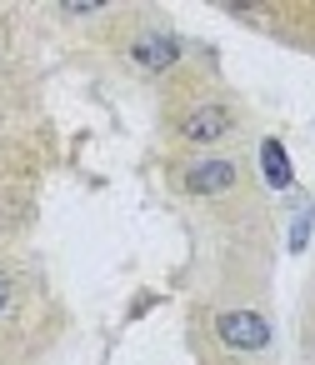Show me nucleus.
Returning <instances> with one entry per match:
<instances>
[{"mask_svg":"<svg viewBox=\"0 0 315 365\" xmlns=\"http://www.w3.org/2000/svg\"><path fill=\"white\" fill-rule=\"evenodd\" d=\"M260 165H265V180H270L275 190L290 185V160H285V145H280V140H260Z\"/></svg>","mask_w":315,"mask_h":365,"instance_id":"39448f33","label":"nucleus"},{"mask_svg":"<svg viewBox=\"0 0 315 365\" xmlns=\"http://www.w3.org/2000/svg\"><path fill=\"white\" fill-rule=\"evenodd\" d=\"M175 56H180V41H175L170 31H145V36H135V46H130V61H135L140 71H170Z\"/></svg>","mask_w":315,"mask_h":365,"instance_id":"7ed1b4c3","label":"nucleus"},{"mask_svg":"<svg viewBox=\"0 0 315 365\" xmlns=\"http://www.w3.org/2000/svg\"><path fill=\"white\" fill-rule=\"evenodd\" d=\"M230 185H240V170L230 160H200L185 170V190L190 195H225Z\"/></svg>","mask_w":315,"mask_h":365,"instance_id":"20e7f679","label":"nucleus"},{"mask_svg":"<svg viewBox=\"0 0 315 365\" xmlns=\"http://www.w3.org/2000/svg\"><path fill=\"white\" fill-rule=\"evenodd\" d=\"M225 130H230V110H225V106L200 101V106H190V110L180 115V135L195 140V145H210V140H220Z\"/></svg>","mask_w":315,"mask_h":365,"instance_id":"f03ea898","label":"nucleus"},{"mask_svg":"<svg viewBox=\"0 0 315 365\" xmlns=\"http://www.w3.org/2000/svg\"><path fill=\"white\" fill-rule=\"evenodd\" d=\"M215 335L230 350H265L270 345V325L255 310H220L215 315Z\"/></svg>","mask_w":315,"mask_h":365,"instance_id":"f257e3e1","label":"nucleus"},{"mask_svg":"<svg viewBox=\"0 0 315 365\" xmlns=\"http://www.w3.org/2000/svg\"><path fill=\"white\" fill-rule=\"evenodd\" d=\"M6 310H11V280L0 275V315H6Z\"/></svg>","mask_w":315,"mask_h":365,"instance_id":"423d86ee","label":"nucleus"}]
</instances>
